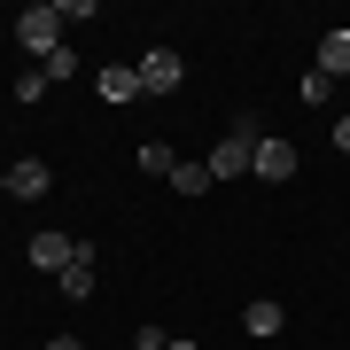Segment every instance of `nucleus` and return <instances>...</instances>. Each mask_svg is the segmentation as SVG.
<instances>
[{
  "label": "nucleus",
  "mask_w": 350,
  "mask_h": 350,
  "mask_svg": "<svg viewBox=\"0 0 350 350\" xmlns=\"http://www.w3.org/2000/svg\"><path fill=\"white\" fill-rule=\"evenodd\" d=\"M257 140H265V125H257L250 109H241L234 125H226V140H218L211 156H202V163H211V179H241V172L257 163Z\"/></svg>",
  "instance_id": "nucleus-1"
},
{
  "label": "nucleus",
  "mask_w": 350,
  "mask_h": 350,
  "mask_svg": "<svg viewBox=\"0 0 350 350\" xmlns=\"http://www.w3.org/2000/svg\"><path fill=\"white\" fill-rule=\"evenodd\" d=\"M16 47H24V55H39V63H47V55L63 47V16H55L47 0H39V8H24V16H16Z\"/></svg>",
  "instance_id": "nucleus-2"
},
{
  "label": "nucleus",
  "mask_w": 350,
  "mask_h": 350,
  "mask_svg": "<svg viewBox=\"0 0 350 350\" xmlns=\"http://www.w3.org/2000/svg\"><path fill=\"white\" fill-rule=\"evenodd\" d=\"M133 70H140V94H172L179 78H187V63H179L172 47H148V55H140Z\"/></svg>",
  "instance_id": "nucleus-3"
},
{
  "label": "nucleus",
  "mask_w": 350,
  "mask_h": 350,
  "mask_svg": "<svg viewBox=\"0 0 350 350\" xmlns=\"http://www.w3.org/2000/svg\"><path fill=\"white\" fill-rule=\"evenodd\" d=\"M250 172L265 179V187H288V179H296V148L265 133V140H257V163H250Z\"/></svg>",
  "instance_id": "nucleus-4"
},
{
  "label": "nucleus",
  "mask_w": 350,
  "mask_h": 350,
  "mask_svg": "<svg viewBox=\"0 0 350 350\" xmlns=\"http://www.w3.org/2000/svg\"><path fill=\"white\" fill-rule=\"evenodd\" d=\"M70 257H78V241H70V234H47V226L31 234V265H39V273H63Z\"/></svg>",
  "instance_id": "nucleus-5"
},
{
  "label": "nucleus",
  "mask_w": 350,
  "mask_h": 350,
  "mask_svg": "<svg viewBox=\"0 0 350 350\" xmlns=\"http://www.w3.org/2000/svg\"><path fill=\"white\" fill-rule=\"evenodd\" d=\"M94 94H101V101H140V70H133V63H101Z\"/></svg>",
  "instance_id": "nucleus-6"
},
{
  "label": "nucleus",
  "mask_w": 350,
  "mask_h": 350,
  "mask_svg": "<svg viewBox=\"0 0 350 350\" xmlns=\"http://www.w3.org/2000/svg\"><path fill=\"white\" fill-rule=\"evenodd\" d=\"M47 187H55V172H47V163H8V195H16V202H39Z\"/></svg>",
  "instance_id": "nucleus-7"
},
{
  "label": "nucleus",
  "mask_w": 350,
  "mask_h": 350,
  "mask_svg": "<svg viewBox=\"0 0 350 350\" xmlns=\"http://www.w3.org/2000/svg\"><path fill=\"white\" fill-rule=\"evenodd\" d=\"M63 296H70V304L94 296V241H78V257L63 265Z\"/></svg>",
  "instance_id": "nucleus-8"
},
{
  "label": "nucleus",
  "mask_w": 350,
  "mask_h": 350,
  "mask_svg": "<svg viewBox=\"0 0 350 350\" xmlns=\"http://www.w3.org/2000/svg\"><path fill=\"white\" fill-rule=\"evenodd\" d=\"M312 70H327V78H350V31H327L319 39V63Z\"/></svg>",
  "instance_id": "nucleus-9"
},
{
  "label": "nucleus",
  "mask_w": 350,
  "mask_h": 350,
  "mask_svg": "<svg viewBox=\"0 0 350 350\" xmlns=\"http://www.w3.org/2000/svg\"><path fill=\"white\" fill-rule=\"evenodd\" d=\"M140 172H148V179H172V172H179V156L163 148V140H140Z\"/></svg>",
  "instance_id": "nucleus-10"
},
{
  "label": "nucleus",
  "mask_w": 350,
  "mask_h": 350,
  "mask_svg": "<svg viewBox=\"0 0 350 350\" xmlns=\"http://www.w3.org/2000/svg\"><path fill=\"white\" fill-rule=\"evenodd\" d=\"M241 327H250V335H280V304H250V312H241Z\"/></svg>",
  "instance_id": "nucleus-11"
},
{
  "label": "nucleus",
  "mask_w": 350,
  "mask_h": 350,
  "mask_svg": "<svg viewBox=\"0 0 350 350\" xmlns=\"http://www.w3.org/2000/svg\"><path fill=\"white\" fill-rule=\"evenodd\" d=\"M172 187H179V195H202V187H211V163H187V156H179V172H172Z\"/></svg>",
  "instance_id": "nucleus-12"
},
{
  "label": "nucleus",
  "mask_w": 350,
  "mask_h": 350,
  "mask_svg": "<svg viewBox=\"0 0 350 350\" xmlns=\"http://www.w3.org/2000/svg\"><path fill=\"white\" fill-rule=\"evenodd\" d=\"M39 70H47V86H55V78H78V47H55Z\"/></svg>",
  "instance_id": "nucleus-13"
},
{
  "label": "nucleus",
  "mask_w": 350,
  "mask_h": 350,
  "mask_svg": "<svg viewBox=\"0 0 350 350\" xmlns=\"http://www.w3.org/2000/svg\"><path fill=\"white\" fill-rule=\"evenodd\" d=\"M55 16H63V24H94V0H47Z\"/></svg>",
  "instance_id": "nucleus-14"
},
{
  "label": "nucleus",
  "mask_w": 350,
  "mask_h": 350,
  "mask_svg": "<svg viewBox=\"0 0 350 350\" xmlns=\"http://www.w3.org/2000/svg\"><path fill=\"white\" fill-rule=\"evenodd\" d=\"M304 101H327V94H335V78H327V70H304V86H296Z\"/></svg>",
  "instance_id": "nucleus-15"
},
{
  "label": "nucleus",
  "mask_w": 350,
  "mask_h": 350,
  "mask_svg": "<svg viewBox=\"0 0 350 350\" xmlns=\"http://www.w3.org/2000/svg\"><path fill=\"white\" fill-rule=\"evenodd\" d=\"M163 342H172L163 327H140V335H133V350H163Z\"/></svg>",
  "instance_id": "nucleus-16"
},
{
  "label": "nucleus",
  "mask_w": 350,
  "mask_h": 350,
  "mask_svg": "<svg viewBox=\"0 0 350 350\" xmlns=\"http://www.w3.org/2000/svg\"><path fill=\"white\" fill-rule=\"evenodd\" d=\"M335 148H342V156H350V117H335Z\"/></svg>",
  "instance_id": "nucleus-17"
},
{
  "label": "nucleus",
  "mask_w": 350,
  "mask_h": 350,
  "mask_svg": "<svg viewBox=\"0 0 350 350\" xmlns=\"http://www.w3.org/2000/svg\"><path fill=\"white\" fill-rule=\"evenodd\" d=\"M47 350H86V342H78V335H47Z\"/></svg>",
  "instance_id": "nucleus-18"
},
{
  "label": "nucleus",
  "mask_w": 350,
  "mask_h": 350,
  "mask_svg": "<svg viewBox=\"0 0 350 350\" xmlns=\"http://www.w3.org/2000/svg\"><path fill=\"white\" fill-rule=\"evenodd\" d=\"M163 350H202V342H195V335H172V342H163Z\"/></svg>",
  "instance_id": "nucleus-19"
},
{
  "label": "nucleus",
  "mask_w": 350,
  "mask_h": 350,
  "mask_svg": "<svg viewBox=\"0 0 350 350\" xmlns=\"http://www.w3.org/2000/svg\"><path fill=\"white\" fill-rule=\"evenodd\" d=\"M0 195H8V172H0Z\"/></svg>",
  "instance_id": "nucleus-20"
}]
</instances>
